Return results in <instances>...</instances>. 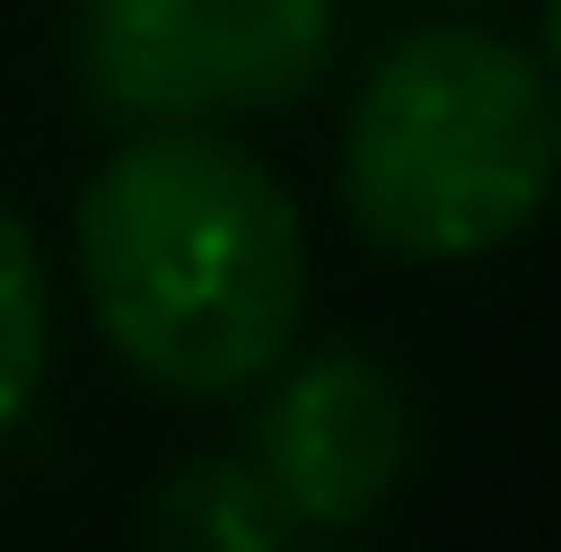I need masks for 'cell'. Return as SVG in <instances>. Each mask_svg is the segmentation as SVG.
Here are the masks:
<instances>
[{"label":"cell","mask_w":561,"mask_h":552,"mask_svg":"<svg viewBox=\"0 0 561 552\" xmlns=\"http://www.w3.org/2000/svg\"><path fill=\"white\" fill-rule=\"evenodd\" d=\"M247 464L266 474V494L286 504L296 533H355L394 504V484L414 464V395L365 346L286 356L256 385Z\"/></svg>","instance_id":"cell-4"},{"label":"cell","mask_w":561,"mask_h":552,"mask_svg":"<svg viewBox=\"0 0 561 552\" xmlns=\"http://www.w3.org/2000/svg\"><path fill=\"white\" fill-rule=\"evenodd\" d=\"M49 375V267H39V237L0 207V435L30 415Z\"/></svg>","instance_id":"cell-6"},{"label":"cell","mask_w":561,"mask_h":552,"mask_svg":"<svg viewBox=\"0 0 561 552\" xmlns=\"http://www.w3.org/2000/svg\"><path fill=\"white\" fill-rule=\"evenodd\" d=\"M345 20L335 0H79V99L118 128H197L296 109Z\"/></svg>","instance_id":"cell-3"},{"label":"cell","mask_w":561,"mask_h":552,"mask_svg":"<svg viewBox=\"0 0 561 552\" xmlns=\"http://www.w3.org/2000/svg\"><path fill=\"white\" fill-rule=\"evenodd\" d=\"M69 257L108 356L178 405L256 395L296 356L316 296L296 188L217 128H138L99 158Z\"/></svg>","instance_id":"cell-1"},{"label":"cell","mask_w":561,"mask_h":552,"mask_svg":"<svg viewBox=\"0 0 561 552\" xmlns=\"http://www.w3.org/2000/svg\"><path fill=\"white\" fill-rule=\"evenodd\" d=\"M444 10H493V0H444Z\"/></svg>","instance_id":"cell-7"},{"label":"cell","mask_w":561,"mask_h":552,"mask_svg":"<svg viewBox=\"0 0 561 552\" xmlns=\"http://www.w3.org/2000/svg\"><path fill=\"white\" fill-rule=\"evenodd\" d=\"M345 217L404 267L513 247L561 178V99L542 59L483 20L404 30L345 109Z\"/></svg>","instance_id":"cell-2"},{"label":"cell","mask_w":561,"mask_h":552,"mask_svg":"<svg viewBox=\"0 0 561 552\" xmlns=\"http://www.w3.org/2000/svg\"><path fill=\"white\" fill-rule=\"evenodd\" d=\"M148 552H296V523L247 454H197L158 484Z\"/></svg>","instance_id":"cell-5"}]
</instances>
